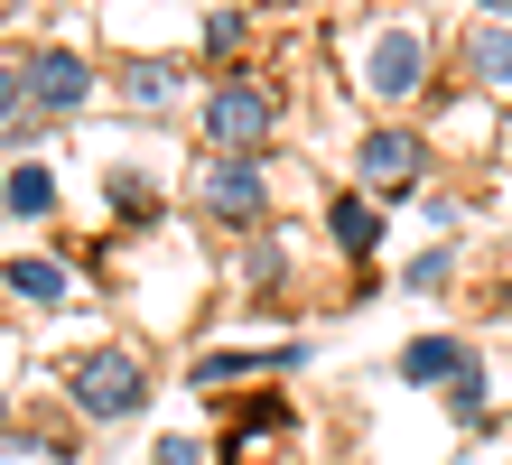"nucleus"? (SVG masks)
<instances>
[{
  "label": "nucleus",
  "instance_id": "nucleus-9",
  "mask_svg": "<svg viewBox=\"0 0 512 465\" xmlns=\"http://www.w3.org/2000/svg\"><path fill=\"white\" fill-rule=\"evenodd\" d=\"M326 224H336L345 252H373V242H382V214H373V205H354V196H336V214H326Z\"/></svg>",
  "mask_w": 512,
  "mask_h": 465
},
{
  "label": "nucleus",
  "instance_id": "nucleus-10",
  "mask_svg": "<svg viewBox=\"0 0 512 465\" xmlns=\"http://www.w3.org/2000/svg\"><path fill=\"white\" fill-rule=\"evenodd\" d=\"M0 279H10V289H19V298H47V307H56V298H66V270H56V261H10V270H0Z\"/></svg>",
  "mask_w": 512,
  "mask_h": 465
},
{
  "label": "nucleus",
  "instance_id": "nucleus-12",
  "mask_svg": "<svg viewBox=\"0 0 512 465\" xmlns=\"http://www.w3.org/2000/svg\"><path fill=\"white\" fill-rule=\"evenodd\" d=\"M168 84H177L168 66H131V103H168Z\"/></svg>",
  "mask_w": 512,
  "mask_h": 465
},
{
  "label": "nucleus",
  "instance_id": "nucleus-3",
  "mask_svg": "<svg viewBox=\"0 0 512 465\" xmlns=\"http://www.w3.org/2000/svg\"><path fill=\"white\" fill-rule=\"evenodd\" d=\"M401 372H410V382H447L466 419L485 410V391H475V363H466V345H457V335H419V345L401 354Z\"/></svg>",
  "mask_w": 512,
  "mask_h": 465
},
{
  "label": "nucleus",
  "instance_id": "nucleus-8",
  "mask_svg": "<svg viewBox=\"0 0 512 465\" xmlns=\"http://www.w3.org/2000/svg\"><path fill=\"white\" fill-rule=\"evenodd\" d=\"M475 75H485L494 93H512V28H503V19L475 28Z\"/></svg>",
  "mask_w": 512,
  "mask_h": 465
},
{
  "label": "nucleus",
  "instance_id": "nucleus-7",
  "mask_svg": "<svg viewBox=\"0 0 512 465\" xmlns=\"http://www.w3.org/2000/svg\"><path fill=\"white\" fill-rule=\"evenodd\" d=\"M354 159H364L373 186H410V177H419V140H410V131H364Z\"/></svg>",
  "mask_w": 512,
  "mask_h": 465
},
{
  "label": "nucleus",
  "instance_id": "nucleus-6",
  "mask_svg": "<svg viewBox=\"0 0 512 465\" xmlns=\"http://www.w3.org/2000/svg\"><path fill=\"white\" fill-rule=\"evenodd\" d=\"M419 66H429V56H419V38H410V28H391V38L373 47V93H382V103L419 93Z\"/></svg>",
  "mask_w": 512,
  "mask_h": 465
},
{
  "label": "nucleus",
  "instance_id": "nucleus-4",
  "mask_svg": "<svg viewBox=\"0 0 512 465\" xmlns=\"http://www.w3.org/2000/svg\"><path fill=\"white\" fill-rule=\"evenodd\" d=\"M196 196H205V214H224V224H252L261 214V168L252 159H205Z\"/></svg>",
  "mask_w": 512,
  "mask_h": 465
},
{
  "label": "nucleus",
  "instance_id": "nucleus-5",
  "mask_svg": "<svg viewBox=\"0 0 512 465\" xmlns=\"http://www.w3.org/2000/svg\"><path fill=\"white\" fill-rule=\"evenodd\" d=\"M28 93H38L47 112H75L84 93H94V75H84V56H66V47H56V56H38V66H28Z\"/></svg>",
  "mask_w": 512,
  "mask_h": 465
},
{
  "label": "nucleus",
  "instance_id": "nucleus-1",
  "mask_svg": "<svg viewBox=\"0 0 512 465\" xmlns=\"http://www.w3.org/2000/svg\"><path fill=\"white\" fill-rule=\"evenodd\" d=\"M66 391H75V410H84V419H131L149 382H140V354H84Z\"/></svg>",
  "mask_w": 512,
  "mask_h": 465
},
{
  "label": "nucleus",
  "instance_id": "nucleus-11",
  "mask_svg": "<svg viewBox=\"0 0 512 465\" xmlns=\"http://www.w3.org/2000/svg\"><path fill=\"white\" fill-rule=\"evenodd\" d=\"M47 205H56V177L47 168H19L10 177V214H47Z\"/></svg>",
  "mask_w": 512,
  "mask_h": 465
},
{
  "label": "nucleus",
  "instance_id": "nucleus-2",
  "mask_svg": "<svg viewBox=\"0 0 512 465\" xmlns=\"http://www.w3.org/2000/svg\"><path fill=\"white\" fill-rule=\"evenodd\" d=\"M270 121H280V103H270L261 84H215V93H205V140H215V149H252Z\"/></svg>",
  "mask_w": 512,
  "mask_h": 465
},
{
  "label": "nucleus",
  "instance_id": "nucleus-13",
  "mask_svg": "<svg viewBox=\"0 0 512 465\" xmlns=\"http://www.w3.org/2000/svg\"><path fill=\"white\" fill-rule=\"evenodd\" d=\"M19 84H28L19 66H0V121H10V112H19Z\"/></svg>",
  "mask_w": 512,
  "mask_h": 465
}]
</instances>
